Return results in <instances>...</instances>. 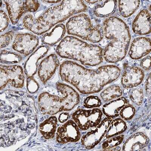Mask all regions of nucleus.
Instances as JSON below:
<instances>
[{
  "instance_id": "1",
  "label": "nucleus",
  "mask_w": 151,
  "mask_h": 151,
  "mask_svg": "<svg viewBox=\"0 0 151 151\" xmlns=\"http://www.w3.org/2000/svg\"><path fill=\"white\" fill-rule=\"evenodd\" d=\"M34 99L26 93L6 90L1 95V144L10 146L23 139L35 128Z\"/></svg>"
},
{
  "instance_id": "2",
  "label": "nucleus",
  "mask_w": 151,
  "mask_h": 151,
  "mask_svg": "<svg viewBox=\"0 0 151 151\" xmlns=\"http://www.w3.org/2000/svg\"><path fill=\"white\" fill-rule=\"evenodd\" d=\"M121 69L113 65H104L96 70L88 69L71 61L63 62L59 69L62 80L73 85L81 93H96L118 79Z\"/></svg>"
},
{
  "instance_id": "3",
  "label": "nucleus",
  "mask_w": 151,
  "mask_h": 151,
  "mask_svg": "<svg viewBox=\"0 0 151 151\" xmlns=\"http://www.w3.org/2000/svg\"><path fill=\"white\" fill-rule=\"evenodd\" d=\"M84 1H63L58 5L47 9L41 16L35 19L28 14L23 20L24 28L40 35L49 31L55 25L65 21L73 15L87 11Z\"/></svg>"
},
{
  "instance_id": "4",
  "label": "nucleus",
  "mask_w": 151,
  "mask_h": 151,
  "mask_svg": "<svg viewBox=\"0 0 151 151\" xmlns=\"http://www.w3.org/2000/svg\"><path fill=\"white\" fill-rule=\"evenodd\" d=\"M104 35L110 43L103 51V58L107 63H114L124 58L129 49L131 35L129 27L121 19L112 17L103 22Z\"/></svg>"
},
{
  "instance_id": "5",
  "label": "nucleus",
  "mask_w": 151,
  "mask_h": 151,
  "mask_svg": "<svg viewBox=\"0 0 151 151\" xmlns=\"http://www.w3.org/2000/svg\"><path fill=\"white\" fill-rule=\"evenodd\" d=\"M59 56L80 62L84 65H99L103 61V50L101 47L89 44L77 38L67 36L56 48Z\"/></svg>"
},
{
  "instance_id": "6",
  "label": "nucleus",
  "mask_w": 151,
  "mask_h": 151,
  "mask_svg": "<svg viewBox=\"0 0 151 151\" xmlns=\"http://www.w3.org/2000/svg\"><path fill=\"white\" fill-rule=\"evenodd\" d=\"M56 87L60 96L47 92L42 93L39 96V106L44 115H53L59 112L70 111L80 101L79 94L72 87L59 82L56 83Z\"/></svg>"
},
{
  "instance_id": "7",
  "label": "nucleus",
  "mask_w": 151,
  "mask_h": 151,
  "mask_svg": "<svg viewBox=\"0 0 151 151\" xmlns=\"http://www.w3.org/2000/svg\"><path fill=\"white\" fill-rule=\"evenodd\" d=\"M66 28L68 35L78 36L90 42L98 43L104 38L101 25H94L89 17L84 13L70 18L66 23Z\"/></svg>"
},
{
  "instance_id": "8",
  "label": "nucleus",
  "mask_w": 151,
  "mask_h": 151,
  "mask_svg": "<svg viewBox=\"0 0 151 151\" xmlns=\"http://www.w3.org/2000/svg\"><path fill=\"white\" fill-rule=\"evenodd\" d=\"M9 19L13 25L17 24L23 15L37 11L40 7L38 1H4Z\"/></svg>"
},
{
  "instance_id": "9",
  "label": "nucleus",
  "mask_w": 151,
  "mask_h": 151,
  "mask_svg": "<svg viewBox=\"0 0 151 151\" xmlns=\"http://www.w3.org/2000/svg\"><path fill=\"white\" fill-rule=\"evenodd\" d=\"M0 82L1 90L8 83L16 88L23 87L25 80L24 70L19 65H1Z\"/></svg>"
},
{
  "instance_id": "10",
  "label": "nucleus",
  "mask_w": 151,
  "mask_h": 151,
  "mask_svg": "<svg viewBox=\"0 0 151 151\" xmlns=\"http://www.w3.org/2000/svg\"><path fill=\"white\" fill-rule=\"evenodd\" d=\"M103 114L99 109L88 110L79 109L73 114L72 118L79 129L87 130L99 124L101 121Z\"/></svg>"
},
{
  "instance_id": "11",
  "label": "nucleus",
  "mask_w": 151,
  "mask_h": 151,
  "mask_svg": "<svg viewBox=\"0 0 151 151\" xmlns=\"http://www.w3.org/2000/svg\"><path fill=\"white\" fill-rule=\"evenodd\" d=\"M113 118L106 117L94 129L82 137V145L87 149H91L99 143L106 135Z\"/></svg>"
},
{
  "instance_id": "12",
  "label": "nucleus",
  "mask_w": 151,
  "mask_h": 151,
  "mask_svg": "<svg viewBox=\"0 0 151 151\" xmlns=\"http://www.w3.org/2000/svg\"><path fill=\"white\" fill-rule=\"evenodd\" d=\"M39 42V37L32 34L19 33L15 38L12 47L16 52L27 56L35 50Z\"/></svg>"
},
{
  "instance_id": "13",
  "label": "nucleus",
  "mask_w": 151,
  "mask_h": 151,
  "mask_svg": "<svg viewBox=\"0 0 151 151\" xmlns=\"http://www.w3.org/2000/svg\"><path fill=\"white\" fill-rule=\"evenodd\" d=\"M79 128L75 121L69 120L58 129L56 140L61 144L75 142L80 139Z\"/></svg>"
},
{
  "instance_id": "14",
  "label": "nucleus",
  "mask_w": 151,
  "mask_h": 151,
  "mask_svg": "<svg viewBox=\"0 0 151 151\" xmlns=\"http://www.w3.org/2000/svg\"><path fill=\"white\" fill-rule=\"evenodd\" d=\"M145 77L144 71L139 67L126 65L121 78L123 87L132 88L141 84Z\"/></svg>"
},
{
  "instance_id": "15",
  "label": "nucleus",
  "mask_w": 151,
  "mask_h": 151,
  "mask_svg": "<svg viewBox=\"0 0 151 151\" xmlns=\"http://www.w3.org/2000/svg\"><path fill=\"white\" fill-rule=\"evenodd\" d=\"M59 65L58 58L55 54L47 56L41 61L38 67V74L44 84L52 77Z\"/></svg>"
},
{
  "instance_id": "16",
  "label": "nucleus",
  "mask_w": 151,
  "mask_h": 151,
  "mask_svg": "<svg viewBox=\"0 0 151 151\" xmlns=\"http://www.w3.org/2000/svg\"><path fill=\"white\" fill-rule=\"evenodd\" d=\"M151 40L148 37L136 38L132 42L129 54L131 58L138 60L150 53Z\"/></svg>"
},
{
  "instance_id": "17",
  "label": "nucleus",
  "mask_w": 151,
  "mask_h": 151,
  "mask_svg": "<svg viewBox=\"0 0 151 151\" xmlns=\"http://www.w3.org/2000/svg\"><path fill=\"white\" fill-rule=\"evenodd\" d=\"M133 32L140 35L151 33V13L149 9H143L137 14L132 23Z\"/></svg>"
},
{
  "instance_id": "18",
  "label": "nucleus",
  "mask_w": 151,
  "mask_h": 151,
  "mask_svg": "<svg viewBox=\"0 0 151 151\" xmlns=\"http://www.w3.org/2000/svg\"><path fill=\"white\" fill-rule=\"evenodd\" d=\"M49 49L47 45L40 46L28 58L24 66L25 73L28 77L35 75L39 61L47 54Z\"/></svg>"
},
{
  "instance_id": "19",
  "label": "nucleus",
  "mask_w": 151,
  "mask_h": 151,
  "mask_svg": "<svg viewBox=\"0 0 151 151\" xmlns=\"http://www.w3.org/2000/svg\"><path fill=\"white\" fill-rule=\"evenodd\" d=\"M149 137L145 133L138 132L132 134L126 140L122 147V150L139 151L147 146Z\"/></svg>"
},
{
  "instance_id": "20",
  "label": "nucleus",
  "mask_w": 151,
  "mask_h": 151,
  "mask_svg": "<svg viewBox=\"0 0 151 151\" xmlns=\"http://www.w3.org/2000/svg\"><path fill=\"white\" fill-rule=\"evenodd\" d=\"M128 103L127 100L124 97H120L104 105L102 107V113L106 117L116 118L119 115L121 109Z\"/></svg>"
},
{
  "instance_id": "21",
  "label": "nucleus",
  "mask_w": 151,
  "mask_h": 151,
  "mask_svg": "<svg viewBox=\"0 0 151 151\" xmlns=\"http://www.w3.org/2000/svg\"><path fill=\"white\" fill-rule=\"evenodd\" d=\"M66 32V27L64 24H58L52 28L50 32L43 36L42 42L45 45H55L64 37Z\"/></svg>"
},
{
  "instance_id": "22",
  "label": "nucleus",
  "mask_w": 151,
  "mask_h": 151,
  "mask_svg": "<svg viewBox=\"0 0 151 151\" xmlns=\"http://www.w3.org/2000/svg\"><path fill=\"white\" fill-rule=\"evenodd\" d=\"M118 1H101L94 8L93 13L96 17H106L114 14L117 7Z\"/></svg>"
},
{
  "instance_id": "23",
  "label": "nucleus",
  "mask_w": 151,
  "mask_h": 151,
  "mask_svg": "<svg viewBox=\"0 0 151 151\" xmlns=\"http://www.w3.org/2000/svg\"><path fill=\"white\" fill-rule=\"evenodd\" d=\"M57 123L56 117L52 116L40 124L39 130L44 138L50 139L54 137Z\"/></svg>"
},
{
  "instance_id": "24",
  "label": "nucleus",
  "mask_w": 151,
  "mask_h": 151,
  "mask_svg": "<svg viewBox=\"0 0 151 151\" xmlns=\"http://www.w3.org/2000/svg\"><path fill=\"white\" fill-rule=\"evenodd\" d=\"M118 2L120 14L125 18L131 16L141 4L140 1H119Z\"/></svg>"
},
{
  "instance_id": "25",
  "label": "nucleus",
  "mask_w": 151,
  "mask_h": 151,
  "mask_svg": "<svg viewBox=\"0 0 151 151\" xmlns=\"http://www.w3.org/2000/svg\"><path fill=\"white\" fill-rule=\"evenodd\" d=\"M127 128L126 123L122 119L116 118L113 120L109 125L105 137L109 139L119 135L124 132Z\"/></svg>"
},
{
  "instance_id": "26",
  "label": "nucleus",
  "mask_w": 151,
  "mask_h": 151,
  "mask_svg": "<svg viewBox=\"0 0 151 151\" xmlns=\"http://www.w3.org/2000/svg\"><path fill=\"white\" fill-rule=\"evenodd\" d=\"M122 91L120 86L117 85L110 86L101 93V99L105 102H108L122 96Z\"/></svg>"
},
{
  "instance_id": "27",
  "label": "nucleus",
  "mask_w": 151,
  "mask_h": 151,
  "mask_svg": "<svg viewBox=\"0 0 151 151\" xmlns=\"http://www.w3.org/2000/svg\"><path fill=\"white\" fill-rule=\"evenodd\" d=\"M22 60V56L15 52L6 50L1 52V63L4 64H12L20 63Z\"/></svg>"
},
{
  "instance_id": "28",
  "label": "nucleus",
  "mask_w": 151,
  "mask_h": 151,
  "mask_svg": "<svg viewBox=\"0 0 151 151\" xmlns=\"http://www.w3.org/2000/svg\"><path fill=\"white\" fill-rule=\"evenodd\" d=\"M124 138V135L114 136L110 137L102 144V149L105 150H109L112 148L118 146L122 143Z\"/></svg>"
},
{
  "instance_id": "29",
  "label": "nucleus",
  "mask_w": 151,
  "mask_h": 151,
  "mask_svg": "<svg viewBox=\"0 0 151 151\" xmlns=\"http://www.w3.org/2000/svg\"><path fill=\"white\" fill-rule=\"evenodd\" d=\"M132 101L137 106H141L144 100V91L142 88H137L131 90L129 94Z\"/></svg>"
},
{
  "instance_id": "30",
  "label": "nucleus",
  "mask_w": 151,
  "mask_h": 151,
  "mask_svg": "<svg viewBox=\"0 0 151 151\" xmlns=\"http://www.w3.org/2000/svg\"><path fill=\"white\" fill-rule=\"evenodd\" d=\"M136 114L135 108L130 104H127L119 112L121 119L125 121H129L133 119Z\"/></svg>"
},
{
  "instance_id": "31",
  "label": "nucleus",
  "mask_w": 151,
  "mask_h": 151,
  "mask_svg": "<svg viewBox=\"0 0 151 151\" xmlns=\"http://www.w3.org/2000/svg\"><path fill=\"white\" fill-rule=\"evenodd\" d=\"M101 101L96 96H90L85 99L83 106L87 109L97 108L101 106Z\"/></svg>"
},
{
  "instance_id": "32",
  "label": "nucleus",
  "mask_w": 151,
  "mask_h": 151,
  "mask_svg": "<svg viewBox=\"0 0 151 151\" xmlns=\"http://www.w3.org/2000/svg\"><path fill=\"white\" fill-rule=\"evenodd\" d=\"M14 35V32L13 30H10L1 36V48L7 47L11 42Z\"/></svg>"
},
{
  "instance_id": "33",
  "label": "nucleus",
  "mask_w": 151,
  "mask_h": 151,
  "mask_svg": "<svg viewBox=\"0 0 151 151\" xmlns=\"http://www.w3.org/2000/svg\"><path fill=\"white\" fill-rule=\"evenodd\" d=\"M27 88L28 92L31 93H36L38 90L39 85L33 77H29L27 79Z\"/></svg>"
},
{
  "instance_id": "34",
  "label": "nucleus",
  "mask_w": 151,
  "mask_h": 151,
  "mask_svg": "<svg viewBox=\"0 0 151 151\" xmlns=\"http://www.w3.org/2000/svg\"><path fill=\"white\" fill-rule=\"evenodd\" d=\"M9 20L6 13L2 10L0 12V30L1 33L3 32L8 27Z\"/></svg>"
},
{
  "instance_id": "35",
  "label": "nucleus",
  "mask_w": 151,
  "mask_h": 151,
  "mask_svg": "<svg viewBox=\"0 0 151 151\" xmlns=\"http://www.w3.org/2000/svg\"><path fill=\"white\" fill-rule=\"evenodd\" d=\"M151 57L147 56L141 60L140 63V66L145 71H149L150 70Z\"/></svg>"
},
{
  "instance_id": "36",
  "label": "nucleus",
  "mask_w": 151,
  "mask_h": 151,
  "mask_svg": "<svg viewBox=\"0 0 151 151\" xmlns=\"http://www.w3.org/2000/svg\"><path fill=\"white\" fill-rule=\"evenodd\" d=\"M145 90L146 93L148 95H150L151 94V78L150 74L146 80L145 85Z\"/></svg>"
},
{
  "instance_id": "37",
  "label": "nucleus",
  "mask_w": 151,
  "mask_h": 151,
  "mask_svg": "<svg viewBox=\"0 0 151 151\" xmlns=\"http://www.w3.org/2000/svg\"><path fill=\"white\" fill-rule=\"evenodd\" d=\"M70 115L68 113H63L60 114L59 117V121L61 123H64L68 120Z\"/></svg>"
},
{
  "instance_id": "38",
  "label": "nucleus",
  "mask_w": 151,
  "mask_h": 151,
  "mask_svg": "<svg viewBox=\"0 0 151 151\" xmlns=\"http://www.w3.org/2000/svg\"><path fill=\"white\" fill-rule=\"evenodd\" d=\"M42 2L44 3H47L50 4H57L59 3V2H61V1H42Z\"/></svg>"
},
{
  "instance_id": "39",
  "label": "nucleus",
  "mask_w": 151,
  "mask_h": 151,
  "mask_svg": "<svg viewBox=\"0 0 151 151\" xmlns=\"http://www.w3.org/2000/svg\"><path fill=\"white\" fill-rule=\"evenodd\" d=\"M101 1H86L85 2L88 3V4H95L99 3Z\"/></svg>"
},
{
  "instance_id": "40",
  "label": "nucleus",
  "mask_w": 151,
  "mask_h": 151,
  "mask_svg": "<svg viewBox=\"0 0 151 151\" xmlns=\"http://www.w3.org/2000/svg\"><path fill=\"white\" fill-rule=\"evenodd\" d=\"M121 150V148L119 147H114L112 148L111 149H110L109 150H113V151H118V150Z\"/></svg>"
}]
</instances>
